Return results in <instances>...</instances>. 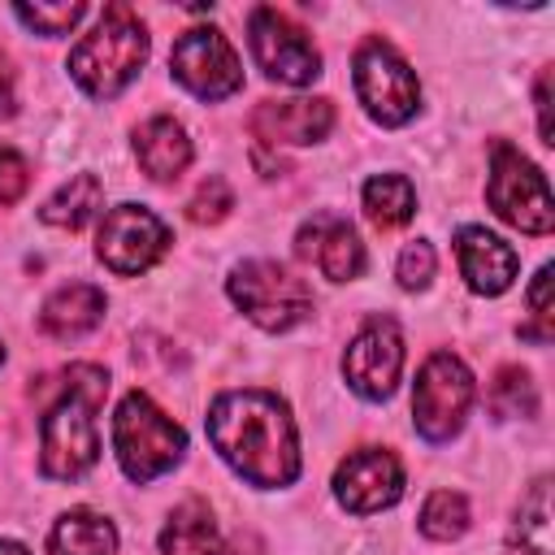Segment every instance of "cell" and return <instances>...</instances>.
Here are the masks:
<instances>
[{
    "label": "cell",
    "mask_w": 555,
    "mask_h": 555,
    "mask_svg": "<svg viewBox=\"0 0 555 555\" xmlns=\"http://www.w3.org/2000/svg\"><path fill=\"white\" fill-rule=\"evenodd\" d=\"M217 455L251 486H291L299 477V442L291 412L269 390H230L208 408Z\"/></svg>",
    "instance_id": "6da1fadb"
},
{
    "label": "cell",
    "mask_w": 555,
    "mask_h": 555,
    "mask_svg": "<svg viewBox=\"0 0 555 555\" xmlns=\"http://www.w3.org/2000/svg\"><path fill=\"white\" fill-rule=\"evenodd\" d=\"M108 395V377L95 364H74L61 377V399L48 408L39 434V468L43 477H82L95 455H100V438H95V408Z\"/></svg>",
    "instance_id": "7a4b0ae2"
},
{
    "label": "cell",
    "mask_w": 555,
    "mask_h": 555,
    "mask_svg": "<svg viewBox=\"0 0 555 555\" xmlns=\"http://www.w3.org/2000/svg\"><path fill=\"white\" fill-rule=\"evenodd\" d=\"M147 61V30L143 22L134 17V9L126 4H108L95 22V30L69 52V74L74 82L95 95V100H108L117 95Z\"/></svg>",
    "instance_id": "3957f363"
},
{
    "label": "cell",
    "mask_w": 555,
    "mask_h": 555,
    "mask_svg": "<svg viewBox=\"0 0 555 555\" xmlns=\"http://www.w3.org/2000/svg\"><path fill=\"white\" fill-rule=\"evenodd\" d=\"M113 447H117V460L130 481H152L182 460L186 434L143 390H130L113 416Z\"/></svg>",
    "instance_id": "277c9868"
},
{
    "label": "cell",
    "mask_w": 555,
    "mask_h": 555,
    "mask_svg": "<svg viewBox=\"0 0 555 555\" xmlns=\"http://www.w3.org/2000/svg\"><path fill=\"white\" fill-rule=\"evenodd\" d=\"M230 299L260 330H291L312 312V291L304 278L282 269L278 260H243L230 273Z\"/></svg>",
    "instance_id": "5b68a950"
},
{
    "label": "cell",
    "mask_w": 555,
    "mask_h": 555,
    "mask_svg": "<svg viewBox=\"0 0 555 555\" xmlns=\"http://www.w3.org/2000/svg\"><path fill=\"white\" fill-rule=\"evenodd\" d=\"M486 199L507 225H516L525 234H546L555 225V208H551L542 169L533 160H525L512 143H494V152H490Z\"/></svg>",
    "instance_id": "8992f818"
},
{
    "label": "cell",
    "mask_w": 555,
    "mask_h": 555,
    "mask_svg": "<svg viewBox=\"0 0 555 555\" xmlns=\"http://www.w3.org/2000/svg\"><path fill=\"white\" fill-rule=\"evenodd\" d=\"M356 95L382 126H403L421 104L412 65L382 39H364L356 52Z\"/></svg>",
    "instance_id": "52a82bcc"
},
{
    "label": "cell",
    "mask_w": 555,
    "mask_h": 555,
    "mask_svg": "<svg viewBox=\"0 0 555 555\" xmlns=\"http://www.w3.org/2000/svg\"><path fill=\"white\" fill-rule=\"evenodd\" d=\"M473 408V377L451 351H434L416 377L412 390V421L429 442H442L460 434L464 416Z\"/></svg>",
    "instance_id": "ba28073f"
},
{
    "label": "cell",
    "mask_w": 555,
    "mask_h": 555,
    "mask_svg": "<svg viewBox=\"0 0 555 555\" xmlns=\"http://www.w3.org/2000/svg\"><path fill=\"white\" fill-rule=\"evenodd\" d=\"M169 69L173 78L199 95V100H225L243 87V65L230 48V39L212 26H191L173 39V52H169Z\"/></svg>",
    "instance_id": "9c48e42d"
},
{
    "label": "cell",
    "mask_w": 555,
    "mask_h": 555,
    "mask_svg": "<svg viewBox=\"0 0 555 555\" xmlns=\"http://www.w3.org/2000/svg\"><path fill=\"white\" fill-rule=\"evenodd\" d=\"M247 35H251V52L260 61V69L278 82L304 87L321 74V52L308 39V30L299 22H291L286 13L260 4L247 13Z\"/></svg>",
    "instance_id": "30bf717a"
},
{
    "label": "cell",
    "mask_w": 555,
    "mask_h": 555,
    "mask_svg": "<svg viewBox=\"0 0 555 555\" xmlns=\"http://www.w3.org/2000/svg\"><path fill=\"white\" fill-rule=\"evenodd\" d=\"M165 247H169V230L143 204H117L104 212L95 251L113 273H121V278L143 273L165 256Z\"/></svg>",
    "instance_id": "8fae6325"
},
{
    "label": "cell",
    "mask_w": 555,
    "mask_h": 555,
    "mask_svg": "<svg viewBox=\"0 0 555 555\" xmlns=\"http://www.w3.org/2000/svg\"><path fill=\"white\" fill-rule=\"evenodd\" d=\"M343 373L351 382L356 395L364 399H386L403 373V338L399 325L390 317H373L347 347L343 356Z\"/></svg>",
    "instance_id": "7c38bea8"
},
{
    "label": "cell",
    "mask_w": 555,
    "mask_h": 555,
    "mask_svg": "<svg viewBox=\"0 0 555 555\" xmlns=\"http://www.w3.org/2000/svg\"><path fill=\"white\" fill-rule=\"evenodd\" d=\"M334 494L347 512H382L403 494V468L386 447H360L338 464Z\"/></svg>",
    "instance_id": "4fadbf2b"
},
{
    "label": "cell",
    "mask_w": 555,
    "mask_h": 555,
    "mask_svg": "<svg viewBox=\"0 0 555 555\" xmlns=\"http://www.w3.org/2000/svg\"><path fill=\"white\" fill-rule=\"evenodd\" d=\"M334 126V104L330 100H264L251 113V130L264 143H317Z\"/></svg>",
    "instance_id": "5bb4252c"
},
{
    "label": "cell",
    "mask_w": 555,
    "mask_h": 555,
    "mask_svg": "<svg viewBox=\"0 0 555 555\" xmlns=\"http://www.w3.org/2000/svg\"><path fill=\"white\" fill-rule=\"evenodd\" d=\"M455 251H460V273L477 295H503L516 278V251L494 238L481 225H464L455 234Z\"/></svg>",
    "instance_id": "9a60e30c"
},
{
    "label": "cell",
    "mask_w": 555,
    "mask_h": 555,
    "mask_svg": "<svg viewBox=\"0 0 555 555\" xmlns=\"http://www.w3.org/2000/svg\"><path fill=\"white\" fill-rule=\"evenodd\" d=\"M299 256H317V264H321V273L330 278V282H351V278H360V269H364V243L356 238V230L347 225V221H338V217H317V221H308L304 230H299V247H295Z\"/></svg>",
    "instance_id": "2e32d148"
},
{
    "label": "cell",
    "mask_w": 555,
    "mask_h": 555,
    "mask_svg": "<svg viewBox=\"0 0 555 555\" xmlns=\"http://www.w3.org/2000/svg\"><path fill=\"white\" fill-rule=\"evenodd\" d=\"M100 317H104V291L91 282H69V286L48 295V304L39 312V330L69 343V338L91 334L100 325Z\"/></svg>",
    "instance_id": "e0dca14e"
},
{
    "label": "cell",
    "mask_w": 555,
    "mask_h": 555,
    "mask_svg": "<svg viewBox=\"0 0 555 555\" xmlns=\"http://www.w3.org/2000/svg\"><path fill=\"white\" fill-rule=\"evenodd\" d=\"M134 156L147 178L169 182L191 165V139L173 117H152L134 130Z\"/></svg>",
    "instance_id": "ac0fdd59"
},
{
    "label": "cell",
    "mask_w": 555,
    "mask_h": 555,
    "mask_svg": "<svg viewBox=\"0 0 555 555\" xmlns=\"http://www.w3.org/2000/svg\"><path fill=\"white\" fill-rule=\"evenodd\" d=\"M160 551L165 555H225V542H221V529L208 503L186 499L160 529Z\"/></svg>",
    "instance_id": "d6986e66"
},
{
    "label": "cell",
    "mask_w": 555,
    "mask_h": 555,
    "mask_svg": "<svg viewBox=\"0 0 555 555\" xmlns=\"http://www.w3.org/2000/svg\"><path fill=\"white\" fill-rule=\"evenodd\" d=\"M48 551L52 555H117V529L104 516L78 507V512H65L56 520Z\"/></svg>",
    "instance_id": "ffe728a7"
},
{
    "label": "cell",
    "mask_w": 555,
    "mask_h": 555,
    "mask_svg": "<svg viewBox=\"0 0 555 555\" xmlns=\"http://www.w3.org/2000/svg\"><path fill=\"white\" fill-rule=\"evenodd\" d=\"M507 551L512 555H555V546H551V481L546 477H538L533 490L520 499V512L507 533Z\"/></svg>",
    "instance_id": "44dd1931"
},
{
    "label": "cell",
    "mask_w": 555,
    "mask_h": 555,
    "mask_svg": "<svg viewBox=\"0 0 555 555\" xmlns=\"http://www.w3.org/2000/svg\"><path fill=\"white\" fill-rule=\"evenodd\" d=\"M100 195H104L100 178H95V173H78V178H69V182H65V186H61V191L39 208V217H43L48 225L78 230V225H87V221L95 217Z\"/></svg>",
    "instance_id": "7402d4cb"
},
{
    "label": "cell",
    "mask_w": 555,
    "mask_h": 555,
    "mask_svg": "<svg viewBox=\"0 0 555 555\" xmlns=\"http://www.w3.org/2000/svg\"><path fill=\"white\" fill-rule=\"evenodd\" d=\"M364 212H369V221L382 225V230L403 225V221L416 212V191H412V182L399 178V173L369 178V182H364Z\"/></svg>",
    "instance_id": "603a6c76"
},
{
    "label": "cell",
    "mask_w": 555,
    "mask_h": 555,
    "mask_svg": "<svg viewBox=\"0 0 555 555\" xmlns=\"http://www.w3.org/2000/svg\"><path fill=\"white\" fill-rule=\"evenodd\" d=\"M468 529V503L464 494H451V490H438L425 499L421 507V533L434 538V542H451Z\"/></svg>",
    "instance_id": "cb8c5ba5"
},
{
    "label": "cell",
    "mask_w": 555,
    "mask_h": 555,
    "mask_svg": "<svg viewBox=\"0 0 555 555\" xmlns=\"http://www.w3.org/2000/svg\"><path fill=\"white\" fill-rule=\"evenodd\" d=\"M490 403L499 416H533L538 412V390L525 369H499L490 386Z\"/></svg>",
    "instance_id": "d4e9b609"
},
{
    "label": "cell",
    "mask_w": 555,
    "mask_h": 555,
    "mask_svg": "<svg viewBox=\"0 0 555 555\" xmlns=\"http://www.w3.org/2000/svg\"><path fill=\"white\" fill-rule=\"evenodd\" d=\"M13 13L39 35H65L87 17V4H17Z\"/></svg>",
    "instance_id": "484cf974"
},
{
    "label": "cell",
    "mask_w": 555,
    "mask_h": 555,
    "mask_svg": "<svg viewBox=\"0 0 555 555\" xmlns=\"http://www.w3.org/2000/svg\"><path fill=\"white\" fill-rule=\"evenodd\" d=\"M230 208H234V191L225 186V178H204L199 191H195L191 204H186V217H191L195 225H217Z\"/></svg>",
    "instance_id": "4316f807"
},
{
    "label": "cell",
    "mask_w": 555,
    "mask_h": 555,
    "mask_svg": "<svg viewBox=\"0 0 555 555\" xmlns=\"http://www.w3.org/2000/svg\"><path fill=\"white\" fill-rule=\"evenodd\" d=\"M429 278H434V247L416 238V243H408L403 256H399V286H403V291H421Z\"/></svg>",
    "instance_id": "83f0119b"
},
{
    "label": "cell",
    "mask_w": 555,
    "mask_h": 555,
    "mask_svg": "<svg viewBox=\"0 0 555 555\" xmlns=\"http://www.w3.org/2000/svg\"><path fill=\"white\" fill-rule=\"evenodd\" d=\"M529 308H533V325L525 330V338L546 343L551 338V269H538L533 286H529Z\"/></svg>",
    "instance_id": "f1b7e54d"
},
{
    "label": "cell",
    "mask_w": 555,
    "mask_h": 555,
    "mask_svg": "<svg viewBox=\"0 0 555 555\" xmlns=\"http://www.w3.org/2000/svg\"><path fill=\"white\" fill-rule=\"evenodd\" d=\"M30 186V169L17 152H0V204L22 199V191Z\"/></svg>",
    "instance_id": "f546056e"
},
{
    "label": "cell",
    "mask_w": 555,
    "mask_h": 555,
    "mask_svg": "<svg viewBox=\"0 0 555 555\" xmlns=\"http://www.w3.org/2000/svg\"><path fill=\"white\" fill-rule=\"evenodd\" d=\"M538 134H542V143H551V69H542L538 74Z\"/></svg>",
    "instance_id": "4dcf8cb0"
},
{
    "label": "cell",
    "mask_w": 555,
    "mask_h": 555,
    "mask_svg": "<svg viewBox=\"0 0 555 555\" xmlns=\"http://www.w3.org/2000/svg\"><path fill=\"white\" fill-rule=\"evenodd\" d=\"M9 113H13V69L0 56V117H9Z\"/></svg>",
    "instance_id": "1f68e13d"
},
{
    "label": "cell",
    "mask_w": 555,
    "mask_h": 555,
    "mask_svg": "<svg viewBox=\"0 0 555 555\" xmlns=\"http://www.w3.org/2000/svg\"><path fill=\"white\" fill-rule=\"evenodd\" d=\"M0 555H30L22 542H9V538H0Z\"/></svg>",
    "instance_id": "d6a6232c"
},
{
    "label": "cell",
    "mask_w": 555,
    "mask_h": 555,
    "mask_svg": "<svg viewBox=\"0 0 555 555\" xmlns=\"http://www.w3.org/2000/svg\"><path fill=\"white\" fill-rule=\"evenodd\" d=\"M0 360H4V347H0Z\"/></svg>",
    "instance_id": "836d02e7"
}]
</instances>
